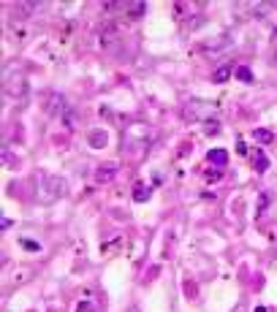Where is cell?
<instances>
[{
	"label": "cell",
	"instance_id": "obj_3",
	"mask_svg": "<svg viewBox=\"0 0 277 312\" xmlns=\"http://www.w3.org/2000/svg\"><path fill=\"white\" fill-rule=\"evenodd\" d=\"M217 103H212V101H188L185 103V111H182V117L188 120V122H196V120H204V117H209V114H217Z\"/></svg>",
	"mask_w": 277,
	"mask_h": 312
},
{
	"label": "cell",
	"instance_id": "obj_14",
	"mask_svg": "<svg viewBox=\"0 0 277 312\" xmlns=\"http://www.w3.org/2000/svg\"><path fill=\"white\" fill-rule=\"evenodd\" d=\"M217 130H220V128H217V120H207V122H204V133H207V136H215Z\"/></svg>",
	"mask_w": 277,
	"mask_h": 312
},
{
	"label": "cell",
	"instance_id": "obj_1",
	"mask_svg": "<svg viewBox=\"0 0 277 312\" xmlns=\"http://www.w3.org/2000/svg\"><path fill=\"white\" fill-rule=\"evenodd\" d=\"M68 193V182L63 177H49V174H41L38 177V201L41 204H52L57 198H63Z\"/></svg>",
	"mask_w": 277,
	"mask_h": 312
},
{
	"label": "cell",
	"instance_id": "obj_15",
	"mask_svg": "<svg viewBox=\"0 0 277 312\" xmlns=\"http://www.w3.org/2000/svg\"><path fill=\"white\" fill-rule=\"evenodd\" d=\"M76 312H95V304H93L90 299H82L79 307H76Z\"/></svg>",
	"mask_w": 277,
	"mask_h": 312
},
{
	"label": "cell",
	"instance_id": "obj_7",
	"mask_svg": "<svg viewBox=\"0 0 277 312\" xmlns=\"http://www.w3.org/2000/svg\"><path fill=\"white\" fill-rule=\"evenodd\" d=\"M114 8H120V11H128V14H131V20H139V16L147 11V6H144V3H117Z\"/></svg>",
	"mask_w": 277,
	"mask_h": 312
},
{
	"label": "cell",
	"instance_id": "obj_5",
	"mask_svg": "<svg viewBox=\"0 0 277 312\" xmlns=\"http://www.w3.org/2000/svg\"><path fill=\"white\" fill-rule=\"evenodd\" d=\"M250 163H253V168H255V171H266V168H269V158H266V152H264V149H253V152H250Z\"/></svg>",
	"mask_w": 277,
	"mask_h": 312
},
{
	"label": "cell",
	"instance_id": "obj_6",
	"mask_svg": "<svg viewBox=\"0 0 277 312\" xmlns=\"http://www.w3.org/2000/svg\"><path fill=\"white\" fill-rule=\"evenodd\" d=\"M114 177H117V163H103V166H98V171H95L98 182H109Z\"/></svg>",
	"mask_w": 277,
	"mask_h": 312
},
{
	"label": "cell",
	"instance_id": "obj_10",
	"mask_svg": "<svg viewBox=\"0 0 277 312\" xmlns=\"http://www.w3.org/2000/svg\"><path fill=\"white\" fill-rule=\"evenodd\" d=\"M228 76H231V65H220V68L212 73V82H226Z\"/></svg>",
	"mask_w": 277,
	"mask_h": 312
},
{
	"label": "cell",
	"instance_id": "obj_11",
	"mask_svg": "<svg viewBox=\"0 0 277 312\" xmlns=\"http://www.w3.org/2000/svg\"><path fill=\"white\" fill-rule=\"evenodd\" d=\"M236 79L245 82V84H250V82H253V71L245 68V65H239V68H236Z\"/></svg>",
	"mask_w": 277,
	"mask_h": 312
},
{
	"label": "cell",
	"instance_id": "obj_8",
	"mask_svg": "<svg viewBox=\"0 0 277 312\" xmlns=\"http://www.w3.org/2000/svg\"><path fill=\"white\" fill-rule=\"evenodd\" d=\"M150 196H152L150 185H144V182H136V185H133V201L144 204V201H150Z\"/></svg>",
	"mask_w": 277,
	"mask_h": 312
},
{
	"label": "cell",
	"instance_id": "obj_2",
	"mask_svg": "<svg viewBox=\"0 0 277 312\" xmlns=\"http://www.w3.org/2000/svg\"><path fill=\"white\" fill-rule=\"evenodd\" d=\"M46 114L49 117H57V120H63L68 128H73V111H71V103L65 101L60 92H54V95H49V101H46Z\"/></svg>",
	"mask_w": 277,
	"mask_h": 312
},
{
	"label": "cell",
	"instance_id": "obj_16",
	"mask_svg": "<svg viewBox=\"0 0 277 312\" xmlns=\"http://www.w3.org/2000/svg\"><path fill=\"white\" fill-rule=\"evenodd\" d=\"M19 244H22V247H27V250H38V244H35V242H27V239H19Z\"/></svg>",
	"mask_w": 277,
	"mask_h": 312
},
{
	"label": "cell",
	"instance_id": "obj_19",
	"mask_svg": "<svg viewBox=\"0 0 277 312\" xmlns=\"http://www.w3.org/2000/svg\"><path fill=\"white\" fill-rule=\"evenodd\" d=\"M255 312H266V309H264V307H258V309H255Z\"/></svg>",
	"mask_w": 277,
	"mask_h": 312
},
{
	"label": "cell",
	"instance_id": "obj_9",
	"mask_svg": "<svg viewBox=\"0 0 277 312\" xmlns=\"http://www.w3.org/2000/svg\"><path fill=\"white\" fill-rule=\"evenodd\" d=\"M207 160H209V163H212V166H226L228 163V152H226V149H209V152H207Z\"/></svg>",
	"mask_w": 277,
	"mask_h": 312
},
{
	"label": "cell",
	"instance_id": "obj_12",
	"mask_svg": "<svg viewBox=\"0 0 277 312\" xmlns=\"http://www.w3.org/2000/svg\"><path fill=\"white\" fill-rule=\"evenodd\" d=\"M253 136H255V141H261V144H269V141H272V130L258 128V130H253Z\"/></svg>",
	"mask_w": 277,
	"mask_h": 312
},
{
	"label": "cell",
	"instance_id": "obj_4",
	"mask_svg": "<svg viewBox=\"0 0 277 312\" xmlns=\"http://www.w3.org/2000/svg\"><path fill=\"white\" fill-rule=\"evenodd\" d=\"M27 92V82L22 76H14V79H8L6 82V95H11V98H22Z\"/></svg>",
	"mask_w": 277,
	"mask_h": 312
},
{
	"label": "cell",
	"instance_id": "obj_17",
	"mask_svg": "<svg viewBox=\"0 0 277 312\" xmlns=\"http://www.w3.org/2000/svg\"><path fill=\"white\" fill-rule=\"evenodd\" d=\"M236 152H239V155H250V149L245 147V141H239V144H236Z\"/></svg>",
	"mask_w": 277,
	"mask_h": 312
},
{
	"label": "cell",
	"instance_id": "obj_13",
	"mask_svg": "<svg viewBox=\"0 0 277 312\" xmlns=\"http://www.w3.org/2000/svg\"><path fill=\"white\" fill-rule=\"evenodd\" d=\"M106 141H109V136L103 133V130H95V133L90 136V144H95V147H103Z\"/></svg>",
	"mask_w": 277,
	"mask_h": 312
},
{
	"label": "cell",
	"instance_id": "obj_18",
	"mask_svg": "<svg viewBox=\"0 0 277 312\" xmlns=\"http://www.w3.org/2000/svg\"><path fill=\"white\" fill-rule=\"evenodd\" d=\"M0 228H3V231L11 228V220H8V217H3V220H0Z\"/></svg>",
	"mask_w": 277,
	"mask_h": 312
}]
</instances>
